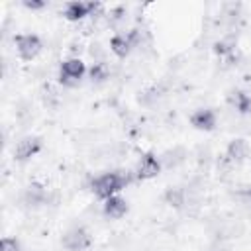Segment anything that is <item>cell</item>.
Wrapping results in <instances>:
<instances>
[{
  "label": "cell",
  "mask_w": 251,
  "mask_h": 251,
  "mask_svg": "<svg viewBox=\"0 0 251 251\" xmlns=\"http://www.w3.org/2000/svg\"><path fill=\"white\" fill-rule=\"evenodd\" d=\"M226 100H227L229 108L235 110L237 114H249L251 112V94H247L245 90L233 88V90L227 92Z\"/></svg>",
  "instance_id": "cell-11"
},
{
  "label": "cell",
  "mask_w": 251,
  "mask_h": 251,
  "mask_svg": "<svg viewBox=\"0 0 251 251\" xmlns=\"http://www.w3.org/2000/svg\"><path fill=\"white\" fill-rule=\"evenodd\" d=\"M22 202H24L25 206H29V208L43 206V204L47 202V190H45V186H41V184H37V182H31V184L24 190Z\"/></svg>",
  "instance_id": "cell-12"
},
{
  "label": "cell",
  "mask_w": 251,
  "mask_h": 251,
  "mask_svg": "<svg viewBox=\"0 0 251 251\" xmlns=\"http://www.w3.org/2000/svg\"><path fill=\"white\" fill-rule=\"evenodd\" d=\"M133 47H135V43H133V39H131L129 33H116L110 39V51L116 57H120V59H126L131 53Z\"/></svg>",
  "instance_id": "cell-13"
},
{
  "label": "cell",
  "mask_w": 251,
  "mask_h": 251,
  "mask_svg": "<svg viewBox=\"0 0 251 251\" xmlns=\"http://www.w3.org/2000/svg\"><path fill=\"white\" fill-rule=\"evenodd\" d=\"M102 212H104V216L110 218V220H120V218H124V216L127 214V200L122 198L120 194L110 196V198L104 200Z\"/></svg>",
  "instance_id": "cell-10"
},
{
  "label": "cell",
  "mask_w": 251,
  "mask_h": 251,
  "mask_svg": "<svg viewBox=\"0 0 251 251\" xmlns=\"http://www.w3.org/2000/svg\"><path fill=\"white\" fill-rule=\"evenodd\" d=\"M43 149V141L41 137L37 135H27V137H22L16 147H14V159L24 163V161H29L31 157H35L39 151Z\"/></svg>",
  "instance_id": "cell-5"
},
{
  "label": "cell",
  "mask_w": 251,
  "mask_h": 251,
  "mask_svg": "<svg viewBox=\"0 0 251 251\" xmlns=\"http://www.w3.org/2000/svg\"><path fill=\"white\" fill-rule=\"evenodd\" d=\"M84 75H86V67L80 57H69L59 67V80L67 86L76 84Z\"/></svg>",
  "instance_id": "cell-4"
},
{
  "label": "cell",
  "mask_w": 251,
  "mask_h": 251,
  "mask_svg": "<svg viewBox=\"0 0 251 251\" xmlns=\"http://www.w3.org/2000/svg\"><path fill=\"white\" fill-rule=\"evenodd\" d=\"M218 124V116L212 108H198L190 116V126L198 131H212Z\"/></svg>",
  "instance_id": "cell-8"
},
{
  "label": "cell",
  "mask_w": 251,
  "mask_h": 251,
  "mask_svg": "<svg viewBox=\"0 0 251 251\" xmlns=\"http://www.w3.org/2000/svg\"><path fill=\"white\" fill-rule=\"evenodd\" d=\"M94 243L92 233L82 226H73L61 235V245L65 251H86Z\"/></svg>",
  "instance_id": "cell-2"
},
{
  "label": "cell",
  "mask_w": 251,
  "mask_h": 251,
  "mask_svg": "<svg viewBox=\"0 0 251 251\" xmlns=\"http://www.w3.org/2000/svg\"><path fill=\"white\" fill-rule=\"evenodd\" d=\"M233 47H235V43H233L231 39H220V41L214 43V51H216L220 57L231 55V53H233Z\"/></svg>",
  "instance_id": "cell-16"
},
{
  "label": "cell",
  "mask_w": 251,
  "mask_h": 251,
  "mask_svg": "<svg viewBox=\"0 0 251 251\" xmlns=\"http://www.w3.org/2000/svg\"><path fill=\"white\" fill-rule=\"evenodd\" d=\"M249 212H251V206H249Z\"/></svg>",
  "instance_id": "cell-20"
},
{
  "label": "cell",
  "mask_w": 251,
  "mask_h": 251,
  "mask_svg": "<svg viewBox=\"0 0 251 251\" xmlns=\"http://www.w3.org/2000/svg\"><path fill=\"white\" fill-rule=\"evenodd\" d=\"M165 202H167L171 208L180 210V208H184V206L188 204V190L182 188V186H171V188H167V192H165Z\"/></svg>",
  "instance_id": "cell-14"
},
{
  "label": "cell",
  "mask_w": 251,
  "mask_h": 251,
  "mask_svg": "<svg viewBox=\"0 0 251 251\" xmlns=\"http://www.w3.org/2000/svg\"><path fill=\"white\" fill-rule=\"evenodd\" d=\"M14 45H16L20 59L24 61H33L43 49V43L35 33H18L14 37Z\"/></svg>",
  "instance_id": "cell-3"
},
{
  "label": "cell",
  "mask_w": 251,
  "mask_h": 251,
  "mask_svg": "<svg viewBox=\"0 0 251 251\" xmlns=\"http://www.w3.org/2000/svg\"><path fill=\"white\" fill-rule=\"evenodd\" d=\"M0 251H20V241L16 237H2Z\"/></svg>",
  "instance_id": "cell-18"
},
{
  "label": "cell",
  "mask_w": 251,
  "mask_h": 251,
  "mask_svg": "<svg viewBox=\"0 0 251 251\" xmlns=\"http://www.w3.org/2000/svg\"><path fill=\"white\" fill-rule=\"evenodd\" d=\"M249 143L243 139V137H235V139H231L229 143H227V147H226V159L231 163V165H239V163H243L247 157H249Z\"/></svg>",
  "instance_id": "cell-9"
},
{
  "label": "cell",
  "mask_w": 251,
  "mask_h": 251,
  "mask_svg": "<svg viewBox=\"0 0 251 251\" xmlns=\"http://www.w3.org/2000/svg\"><path fill=\"white\" fill-rule=\"evenodd\" d=\"M161 96H163V88H161V86H151L149 90H145V92L141 94V102H143V104H151V102L159 100Z\"/></svg>",
  "instance_id": "cell-17"
},
{
  "label": "cell",
  "mask_w": 251,
  "mask_h": 251,
  "mask_svg": "<svg viewBox=\"0 0 251 251\" xmlns=\"http://www.w3.org/2000/svg\"><path fill=\"white\" fill-rule=\"evenodd\" d=\"M88 76H90L92 82H104L110 76V69L104 61H94L92 67L88 69Z\"/></svg>",
  "instance_id": "cell-15"
},
{
  "label": "cell",
  "mask_w": 251,
  "mask_h": 251,
  "mask_svg": "<svg viewBox=\"0 0 251 251\" xmlns=\"http://www.w3.org/2000/svg\"><path fill=\"white\" fill-rule=\"evenodd\" d=\"M127 182H129V176L124 171H108L98 175L92 180V190L98 198L106 200L110 196H116L120 190H124Z\"/></svg>",
  "instance_id": "cell-1"
},
{
  "label": "cell",
  "mask_w": 251,
  "mask_h": 251,
  "mask_svg": "<svg viewBox=\"0 0 251 251\" xmlns=\"http://www.w3.org/2000/svg\"><path fill=\"white\" fill-rule=\"evenodd\" d=\"M96 8H98L96 2H80V0H73V2H67V4H65L63 16H65V20H69V22H80V20H84L86 16H90Z\"/></svg>",
  "instance_id": "cell-7"
},
{
  "label": "cell",
  "mask_w": 251,
  "mask_h": 251,
  "mask_svg": "<svg viewBox=\"0 0 251 251\" xmlns=\"http://www.w3.org/2000/svg\"><path fill=\"white\" fill-rule=\"evenodd\" d=\"M163 169V163L157 155L153 153H145L141 155L137 167H135V178L139 180H149V178H155Z\"/></svg>",
  "instance_id": "cell-6"
},
{
  "label": "cell",
  "mask_w": 251,
  "mask_h": 251,
  "mask_svg": "<svg viewBox=\"0 0 251 251\" xmlns=\"http://www.w3.org/2000/svg\"><path fill=\"white\" fill-rule=\"evenodd\" d=\"M24 6H25L27 10H43V8H45V2H41V0H31V2L25 0Z\"/></svg>",
  "instance_id": "cell-19"
}]
</instances>
